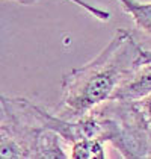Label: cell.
<instances>
[{
    "label": "cell",
    "mask_w": 151,
    "mask_h": 159,
    "mask_svg": "<svg viewBox=\"0 0 151 159\" xmlns=\"http://www.w3.org/2000/svg\"><path fill=\"white\" fill-rule=\"evenodd\" d=\"M151 61L127 30L119 29L106 49L86 65L63 76L61 117L77 120L107 102L115 88L140 65Z\"/></svg>",
    "instance_id": "6da1fadb"
},
{
    "label": "cell",
    "mask_w": 151,
    "mask_h": 159,
    "mask_svg": "<svg viewBox=\"0 0 151 159\" xmlns=\"http://www.w3.org/2000/svg\"><path fill=\"white\" fill-rule=\"evenodd\" d=\"M151 94V61L140 65L115 88L110 98L123 102H139Z\"/></svg>",
    "instance_id": "7a4b0ae2"
},
{
    "label": "cell",
    "mask_w": 151,
    "mask_h": 159,
    "mask_svg": "<svg viewBox=\"0 0 151 159\" xmlns=\"http://www.w3.org/2000/svg\"><path fill=\"white\" fill-rule=\"evenodd\" d=\"M118 2L121 8L132 15L133 21L139 29L151 35V2L150 3H142L136 0H118Z\"/></svg>",
    "instance_id": "3957f363"
},
{
    "label": "cell",
    "mask_w": 151,
    "mask_h": 159,
    "mask_svg": "<svg viewBox=\"0 0 151 159\" xmlns=\"http://www.w3.org/2000/svg\"><path fill=\"white\" fill-rule=\"evenodd\" d=\"M100 138H82L74 141L71 158L74 159H104V147Z\"/></svg>",
    "instance_id": "277c9868"
}]
</instances>
